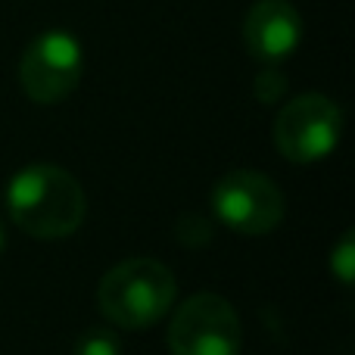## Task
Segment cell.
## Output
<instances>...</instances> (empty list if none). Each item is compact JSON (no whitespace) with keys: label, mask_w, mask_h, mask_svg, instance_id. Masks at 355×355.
<instances>
[{"label":"cell","mask_w":355,"mask_h":355,"mask_svg":"<svg viewBox=\"0 0 355 355\" xmlns=\"http://www.w3.org/2000/svg\"><path fill=\"white\" fill-rule=\"evenodd\" d=\"M302 35V16L290 0H256L243 19V44L262 66H277L293 56Z\"/></svg>","instance_id":"obj_7"},{"label":"cell","mask_w":355,"mask_h":355,"mask_svg":"<svg viewBox=\"0 0 355 355\" xmlns=\"http://www.w3.org/2000/svg\"><path fill=\"white\" fill-rule=\"evenodd\" d=\"M3 196L12 225L35 240L72 237L87 215V196L75 175L50 162L19 168Z\"/></svg>","instance_id":"obj_1"},{"label":"cell","mask_w":355,"mask_h":355,"mask_svg":"<svg viewBox=\"0 0 355 355\" xmlns=\"http://www.w3.org/2000/svg\"><path fill=\"white\" fill-rule=\"evenodd\" d=\"M271 137L284 159L312 166L337 150L343 137V112L324 94H300L281 106Z\"/></svg>","instance_id":"obj_3"},{"label":"cell","mask_w":355,"mask_h":355,"mask_svg":"<svg viewBox=\"0 0 355 355\" xmlns=\"http://www.w3.org/2000/svg\"><path fill=\"white\" fill-rule=\"evenodd\" d=\"M212 212L240 237H265L284 221V193L268 175L237 168L215 181Z\"/></svg>","instance_id":"obj_4"},{"label":"cell","mask_w":355,"mask_h":355,"mask_svg":"<svg viewBox=\"0 0 355 355\" xmlns=\"http://www.w3.org/2000/svg\"><path fill=\"white\" fill-rule=\"evenodd\" d=\"M3 246H6V231H3V218H0V252H3Z\"/></svg>","instance_id":"obj_11"},{"label":"cell","mask_w":355,"mask_h":355,"mask_svg":"<svg viewBox=\"0 0 355 355\" xmlns=\"http://www.w3.org/2000/svg\"><path fill=\"white\" fill-rule=\"evenodd\" d=\"M252 91H256V97L262 100V103H275V100H281L284 91H287V78H284V75L277 72L275 66H265L262 72L256 75V85H252Z\"/></svg>","instance_id":"obj_10"},{"label":"cell","mask_w":355,"mask_h":355,"mask_svg":"<svg viewBox=\"0 0 355 355\" xmlns=\"http://www.w3.org/2000/svg\"><path fill=\"white\" fill-rule=\"evenodd\" d=\"M240 315L218 293H196L184 300L168 324L172 355H240Z\"/></svg>","instance_id":"obj_6"},{"label":"cell","mask_w":355,"mask_h":355,"mask_svg":"<svg viewBox=\"0 0 355 355\" xmlns=\"http://www.w3.org/2000/svg\"><path fill=\"white\" fill-rule=\"evenodd\" d=\"M331 271L343 287H352V275H355V243H352V231H346L337 240V246L331 250Z\"/></svg>","instance_id":"obj_9"},{"label":"cell","mask_w":355,"mask_h":355,"mask_svg":"<svg viewBox=\"0 0 355 355\" xmlns=\"http://www.w3.org/2000/svg\"><path fill=\"white\" fill-rule=\"evenodd\" d=\"M85 72V50L72 31L50 28L41 31L25 47L19 62V81L28 100L41 106L62 103L81 85Z\"/></svg>","instance_id":"obj_5"},{"label":"cell","mask_w":355,"mask_h":355,"mask_svg":"<svg viewBox=\"0 0 355 355\" xmlns=\"http://www.w3.org/2000/svg\"><path fill=\"white\" fill-rule=\"evenodd\" d=\"M75 355H122V340L116 331L106 327H91L87 334H81L75 343Z\"/></svg>","instance_id":"obj_8"},{"label":"cell","mask_w":355,"mask_h":355,"mask_svg":"<svg viewBox=\"0 0 355 355\" xmlns=\"http://www.w3.org/2000/svg\"><path fill=\"white\" fill-rule=\"evenodd\" d=\"M178 296L172 268L156 259H125L103 275L97 287V306L106 321L122 331H147L168 315Z\"/></svg>","instance_id":"obj_2"}]
</instances>
